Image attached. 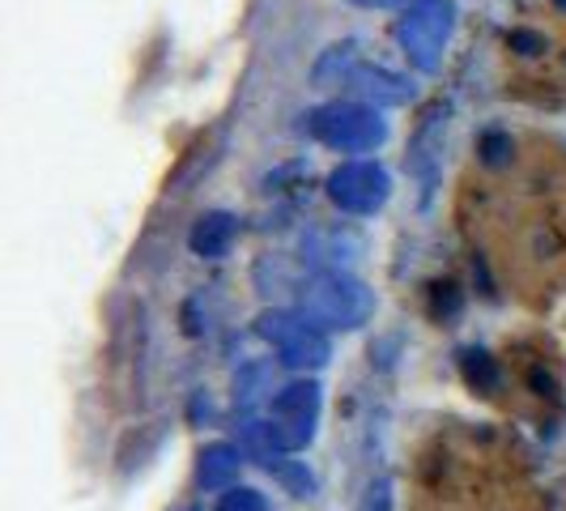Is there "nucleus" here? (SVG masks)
<instances>
[{
  "mask_svg": "<svg viewBox=\"0 0 566 511\" xmlns=\"http://www.w3.org/2000/svg\"><path fill=\"white\" fill-rule=\"evenodd\" d=\"M464 375H469L473 388H485V393L499 384V371H494V363L485 354H464Z\"/></svg>",
  "mask_w": 566,
  "mask_h": 511,
  "instance_id": "9",
  "label": "nucleus"
},
{
  "mask_svg": "<svg viewBox=\"0 0 566 511\" xmlns=\"http://www.w3.org/2000/svg\"><path fill=\"white\" fill-rule=\"evenodd\" d=\"M234 234H239V230H234V218H230V213H205L197 227H192V252L218 260V255L230 252Z\"/></svg>",
  "mask_w": 566,
  "mask_h": 511,
  "instance_id": "6",
  "label": "nucleus"
},
{
  "mask_svg": "<svg viewBox=\"0 0 566 511\" xmlns=\"http://www.w3.org/2000/svg\"><path fill=\"white\" fill-rule=\"evenodd\" d=\"M328 197L337 200L345 213H375L388 200V175L375 163H345L328 179Z\"/></svg>",
  "mask_w": 566,
  "mask_h": 511,
  "instance_id": "5",
  "label": "nucleus"
},
{
  "mask_svg": "<svg viewBox=\"0 0 566 511\" xmlns=\"http://www.w3.org/2000/svg\"><path fill=\"white\" fill-rule=\"evenodd\" d=\"M375 312L367 285L340 273H319L303 285V320L312 324H337V328H358Z\"/></svg>",
  "mask_w": 566,
  "mask_h": 511,
  "instance_id": "1",
  "label": "nucleus"
},
{
  "mask_svg": "<svg viewBox=\"0 0 566 511\" xmlns=\"http://www.w3.org/2000/svg\"><path fill=\"white\" fill-rule=\"evenodd\" d=\"M264 337L282 345V358L290 367H324L328 363V337L315 328L312 320H294V315H264L260 320Z\"/></svg>",
  "mask_w": 566,
  "mask_h": 511,
  "instance_id": "4",
  "label": "nucleus"
},
{
  "mask_svg": "<svg viewBox=\"0 0 566 511\" xmlns=\"http://www.w3.org/2000/svg\"><path fill=\"white\" fill-rule=\"evenodd\" d=\"M234 473H239V452L230 444H213L209 452L200 456V486L222 490V486L234 482Z\"/></svg>",
  "mask_w": 566,
  "mask_h": 511,
  "instance_id": "7",
  "label": "nucleus"
},
{
  "mask_svg": "<svg viewBox=\"0 0 566 511\" xmlns=\"http://www.w3.org/2000/svg\"><path fill=\"white\" fill-rule=\"evenodd\" d=\"M397 34L418 69H426V73L439 69L443 48L452 39V4L448 0H413L409 13L400 18Z\"/></svg>",
  "mask_w": 566,
  "mask_h": 511,
  "instance_id": "2",
  "label": "nucleus"
},
{
  "mask_svg": "<svg viewBox=\"0 0 566 511\" xmlns=\"http://www.w3.org/2000/svg\"><path fill=\"white\" fill-rule=\"evenodd\" d=\"M312 133L324 145L333 149H345V154H367L384 142V119L375 107H363V103H333L324 112L312 115Z\"/></svg>",
  "mask_w": 566,
  "mask_h": 511,
  "instance_id": "3",
  "label": "nucleus"
},
{
  "mask_svg": "<svg viewBox=\"0 0 566 511\" xmlns=\"http://www.w3.org/2000/svg\"><path fill=\"white\" fill-rule=\"evenodd\" d=\"M354 82L363 85L375 103H405V98H409V85L400 82V77H392V73H370L367 69V73H358Z\"/></svg>",
  "mask_w": 566,
  "mask_h": 511,
  "instance_id": "8",
  "label": "nucleus"
},
{
  "mask_svg": "<svg viewBox=\"0 0 566 511\" xmlns=\"http://www.w3.org/2000/svg\"><path fill=\"white\" fill-rule=\"evenodd\" d=\"M354 4H367V9H388V4H400V0H354Z\"/></svg>",
  "mask_w": 566,
  "mask_h": 511,
  "instance_id": "12",
  "label": "nucleus"
},
{
  "mask_svg": "<svg viewBox=\"0 0 566 511\" xmlns=\"http://www.w3.org/2000/svg\"><path fill=\"white\" fill-rule=\"evenodd\" d=\"M277 473H282V482L294 490V494H312L315 482L307 469H298V465H285V460H277Z\"/></svg>",
  "mask_w": 566,
  "mask_h": 511,
  "instance_id": "11",
  "label": "nucleus"
},
{
  "mask_svg": "<svg viewBox=\"0 0 566 511\" xmlns=\"http://www.w3.org/2000/svg\"><path fill=\"white\" fill-rule=\"evenodd\" d=\"M218 511H264V499H260L255 490L230 486L227 494H222V503H218Z\"/></svg>",
  "mask_w": 566,
  "mask_h": 511,
  "instance_id": "10",
  "label": "nucleus"
}]
</instances>
